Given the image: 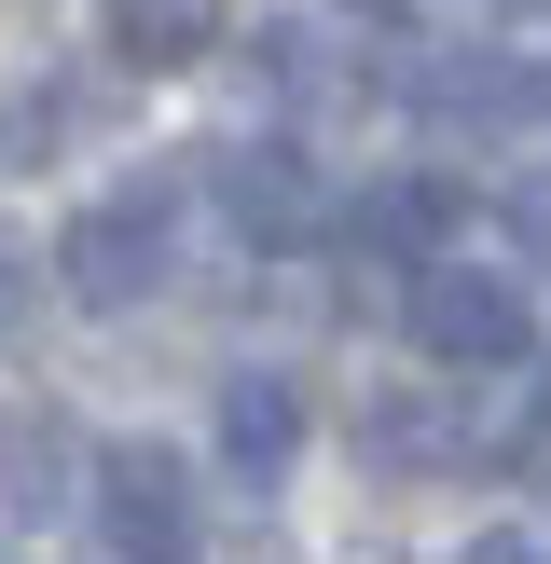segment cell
<instances>
[{
	"label": "cell",
	"mask_w": 551,
	"mask_h": 564,
	"mask_svg": "<svg viewBox=\"0 0 551 564\" xmlns=\"http://www.w3.org/2000/svg\"><path fill=\"white\" fill-rule=\"evenodd\" d=\"M220 455H235L248 482H276V468L303 455V386L290 372H220Z\"/></svg>",
	"instance_id": "8992f818"
},
{
	"label": "cell",
	"mask_w": 551,
	"mask_h": 564,
	"mask_svg": "<svg viewBox=\"0 0 551 564\" xmlns=\"http://www.w3.org/2000/svg\"><path fill=\"white\" fill-rule=\"evenodd\" d=\"M83 124V97L55 69H28V83H0V165H28V152H55V138Z\"/></svg>",
	"instance_id": "9c48e42d"
},
{
	"label": "cell",
	"mask_w": 551,
	"mask_h": 564,
	"mask_svg": "<svg viewBox=\"0 0 551 564\" xmlns=\"http://www.w3.org/2000/svg\"><path fill=\"white\" fill-rule=\"evenodd\" d=\"M441 220H455V180H386L358 207V248H441Z\"/></svg>",
	"instance_id": "30bf717a"
},
{
	"label": "cell",
	"mask_w": 551,
	"mask_h": 564,
	"mask_svg": "<svg viewBox=\"0 0 551 564\" xmlns=\"http://www.w3.org/2000/svg\"><path fill=\"white\" fill-rule=\"evenodd\" d=\"M455 564H551V551H538V538H510V523H496V538H468Z\"/></svg>",
	"instance_id": "5bb4252c"
},
{
	"label": "cell",
	"mask_w": 551,
	"mask_h": 564,
	"mask_svg": "<svg viewBox=\"0 0 551 564\" xmlns=\"http://www.w3.org/2000/svg\"><path fill=\"white\" fill-rule=\"evenodd\" d=\"M510 248L551 275V180H510Z\"/></svg>",
	"instance_id": "7c38bea8"
},
{
	"label": "cell",
	"mask_w": 551,
	"mask_h": 564,
	"mask_svg": "<svg viewBox=\"0 0 551 564\" xmlns=\"http://www.w3.org/2000/svg\"><path fill=\"white\" fill-rule=\"evenodd\" d=\"M413 110H428V124L510 138V124H538V110H551V83L523 69V55H428V69H413Z\"/></svg>",
	"instance_id": "277c9868"
},
{
	"label": "cell",
	"mask_w": 551,
	"mask_h": 564,
	"mask_svg": "<svg viewBox=\"0 0 551 564\" xmlns=\"http://www.w3.org/2000/svg\"><path fill=\"white\" fill-rule=\"evenodd\" d=\"M28 290H42V275H28V248H14V235H0V330H14V317H28Z\"/></svg>",
	"instance_id": "4fadbf2b"
},
{
	"label": "cell",
	"mask_w": 551,
	"mask_h": 564,
	"mask_svg": "<svg viewBox=\"0 0 551 564\" xmlns=\"http://www.w3.org/2000/svg\"><path fill=\"white\" fill-rule=\"evenodd\" d=\"M400 330L441 358V372H510V358H538V303H523V275H468V262H413Z\"/></svg>",
	"instance_id": "6da1fadb"
},
{
	"label": "cell",
	"mask_w": 551,
	"mask_h": 564,
	"mask_svg": "<svg viewBox=\"0 0 551 564\" xmlns=\"http://www.w3.org/2000/svg\"><path fill=\"white\" fill-rule=\"evenodd\" d=\"M0 564H14V551H0Z\"/></svg>",
	"instance_id": "9a60e30c"
},
{
	"label": "cell",
	"mask_w": 551,
	"mask_h": 564,
	"mask_svg": "<svg viewBox=\"0 0 551 564\" xmlns=\"http://www.w3.org/2000/svg\"><path fill=\"white\" fill-rule=\"evenodd\" d=\"M69 468H83V441L55 427V413H0V510H42Z\"/></svg>",
	"instance_id": "52a82bcc"
},
{
	"label": "cell",
	"mask_w": 551,
	"mask_h": 564,
	"mask_svg": "<svg viewBox=\"0 0 551 564\" xmlns=\"http://www.w3.org/2000/svg\"><path fill=\"white\" fill-rule=\"evenodd\" d=\"M97 538H110V564H193V551H207L193 468L165 455V441H110V455H97Z\"/></svg>",
	"instance_id": "7a4b0ae2"
},
{
	"label": "cell",
	"mask_w": 551,
	"mask_h": 564,
	"mask_svg": "<svg viewBox=\"0 0 551 564\" xmlns=\"http://www.w3.org/2000/svg\"><path fill=\"white\" fill-rule=\"evenodd\" d=\"M55 275H69V303H97V317H125L138 290L165 275V193H110V207H83L69 235H55Z\"/></svg>",
	"instance_id": "3957f363"
},
{
	"label": "cell",
	"mask_w": 551,
	"mask_h": 564,
	"mask_svg": "<svg viewBox=\"0 0 551 564\" xmlns=\"http://www.w3.org/2000/svg\"><path fill=\"white\" fill-rule=\"evenodd\" d=\"M207 180H220V207H235V235H262V248L317 235V165H303V152H276V138H248V152H220Z\"/></svg>",
	"instance_id": "5b68a950"
},
{
	"label": "cell",
	"mask_w": 551,
	"mask_h": 564,
	"mask_svg": "<svg viewBox=\"0 0 551 564\" xmlns=\"http://www.w3.org/2000/svg\"><path fill=\"white\" fill-rule=\"evenodd\" d=\"M207 42V0H110V55L125 69H193Z\"/></svg>",
	"instance_id": "ba28073f"
},
{
	"label": "cell",
	"mask_w": 551,
	"mask_h": 564,
	"mask_svg": "<svg viewBox=\"0 0 551 564\" xmlns=\"http://www.w3.org/2000/svg\"><path fill=\"white\" fill-rule=\"evenodd\" d=\"M358 455H386V468H441V455H455V427H441L428 400H372V413H358Z\"/></svg>",
	"instance_id": "8fae6325"
}]
</instances>
